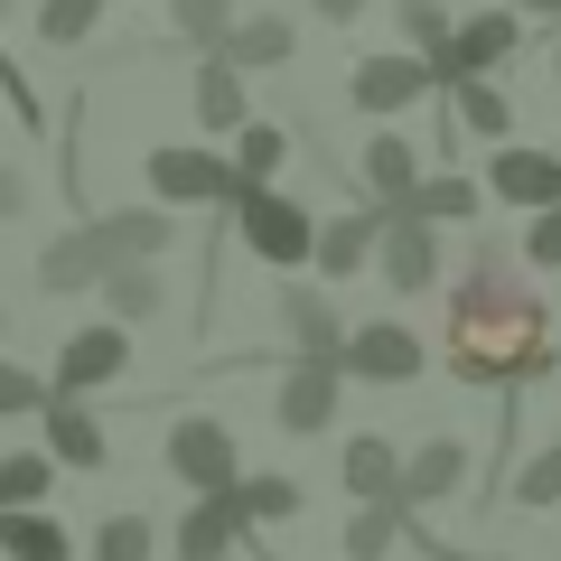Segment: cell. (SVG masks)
<instances>
[{
    "instance_id": "cell-42",
    "label": "cell",
    "mask_w": 561,
    "mask_h": 561,
    "mask_svg": "<svg viewBox=\"0 0 561 561\" xmlns=\"http://www.w3.org/2000/svg\"><path fill=\"white\" fill-rule=\"evenodd\" d=\"M0 20H10V0H0Z\"/></svg>"
},
{
    "instance_id": "cell-22",
    "label": "cell",
    "mask_w": 561,
    "mask_h": 561,
    "mask_svg": "<svg viewBox=\"0 0 561 561\" xmlns=\"http://www.w3.org/2000/svg\"><path fill=\"white\" fill-rule=\"evenodd\" d=\"M402 206H412L421 225H440V234H449V225H478L486 187H478V179H459V169H421V187H412Z\"/></svg>"
},
{
    "instance_id": "cell-25",
    "label": "cell",
    "mask_w": 561,
    "mask_h": 561,
    "mask_svg": "<svg viewBox=\"0 0 561 561\" xmlns=\"http://www.w3.org/2000/svg\"><path fill=\"white\" fill-rule=\"evenodd\" d=\"M0 561H76V534L47 505H20V515H0Z\"/></svg>"
},
{
    "instance_id": "cell-1",
    "label": "cell",
    "mask_w": 561,
    "mask_h": 561,
    "mask_svg": "<svg viewBox=\"0 0 561 561\" xmlns=\"http://www.w3.org/2000/svg\"><path fill=\"white\" fill-rule=\"evenodd\" d=\"M440 365H449L459 383H478V393H505V402H515L524 383L552 375V309H542V290L524 280L515 253L478 243V253H468V272L449 280Z\"/></svg>"
},
{
    "instance_id": "cell-24",
    "label": "cell",
    "mask_w": 561,
    "mask_h": 561,
    "mask_svg": "<svg viewBox=\"0 0 561 561\" xmlns=\"http://www.w3.org/2000/svg\"><path fill=\"white\" fill-rule=\"evenodd\" d=\"M94 280H103V243L84 234V225L38 253V290H47V300H76V290H94Z\"/></svg>"
},
{
    "instance_id": "cell-16",
    "label": "cell",
    "mask_w": 561,
    "mask_h": 561,
    "mask_svg": "<svg viewBox=\"0 0 561 561\" xmlns=\"http://www.w3.org/2000/svg\"><path fill=\"white\" fill-rule=\"evenodd\" d=\"M468 486V440H421L412 459H402V505H412V515H431V505H449Z\"/></svg>"
},
{
    "instance_id": "cell-35",
    "label": "cell",
    "mask_w": 561,
    "mask_h": 561,
    "mask_svg": "<svg viewBox=\"0 0 561 561\" xmlns=\"http://www.w3.org/2000/svg\"><path fill=\"white\" fill-rule=\"evenodd\" d=\"M150 552H160L150 515H103L94 524V561H150Z\"/></svg>"
},
{
    "instance_id": "cell-2",
    "label": "cell",
    "mask_w": 561,
    "mask_h": 561,
    "mask_svg": "<svg viewBox=\"0 0 561 561\" xmlns=\"http://www.w3.org/2000/svg\"><path fill=\"white\" fill-rule=\"evenodd\" d=\"M225 225H234V243L253 262H272V272H300V262L319 253V216H309L300 197H280V187H243V197L225 206Z\"/></svg>"
},
{
    "instance_id": "cell-28",
    "label": "cell",
    "mask_w": 561,
    "mask_h": 561,
    "mask_svg": "<svg viewBox=\"0 0 561 561\" xmlns=\"http://www.w3.org/2000/svg\"><path fill=\"white\" fill-rule=\"evenodd\" d=\"M393 542H412V505H356L346 515V561H393Z\"/></svg>"
},
{
    "instance_id": "cell-40",
    "label": "cell",
    "mask_w": 561,
    "mask_h": 561,
    "mask_svg": "<svg viewBox=\"0 0 561 561\" xmlns=\"http://www.w3.org/2000/svg\"><path fill=\"white\" fill-rule=\"evenodd\" d=\"M505 10H515V20H552V28H561V0H505Z\"/></svg>"
},
{
    "instance_id": "cell-38",
    "label": "cell",
    "mask_w": 561,
    "mask_h": 561,
    "mask_svg": "<svg viewBox=\"0 0 561 561\" xmlns=\"http://www.w3.org/2000/svg\"><path fill=\"white\" fill-rule=\"evenodd\" d=\"M20 206H28V179H20V169H0V225L20 216Z\"/></svg>"
},
{
    "instance_id": "cell-26",
    "label": "cell",
    "mask_w": 561,
    "mask_h": 561,
    "mask_svg": "<svg viewBox=\"0 0 561 561\" xmlns=\"http://www.w3.org/2000/svg\"><path fill=\"white\" fill-rule=\"evenodd\" d=\"M440 94H449V122H459V131H478V140H515V103L496 94V76L440 84Z\"/></svg>"
},
{
    "instance_id": "cell-11",
    "label": "cell",
    "mask_w": 561,
    "mask_h": 561,
    "mask_svg": "<svg viewBox=\"0 0 561 561\" xmlns=\"http://www.w3.org/2000/svg\"><path fill=\"white\" fill-rule=\"evenodd\" d=\"M38 449L57 468H113V431L94 421V402H76V393H47V412H38Z\"/></svg>"
},
{
    "instance_id": "cell-20",
    "label": "cell",
    "mask_w": 561,
    "mask_h": 561,
    "mask_svg": "<svg viewBox=\"0 0 561 561\" xmlns=\"http://www.w3.org/2000/svg\"><path fill=\"white\" fill-rule=\"evenodd\" d=\"M187 103H197V122H206V131H225V140H234L243 122H253V94H243V66H225V57H206V66H197Z\"/></svg>"
},
{
    "instance_id": "cell-33",
    "label": "cell",
    "mask_w": 561,
    "mask_h": 561,
    "mask_svg": "<svg viewBox=\"0 0 561 561\" xmlns=\"http://www.w3.org/2000/svg\"><path fill=\"white\" fill-rule=\"evenodd\" d=\"M103 10H113V0H38V38L47 47H84L103 28Z\"/></svg>"
},
{
    "instance_id": "cell-10",
    "label": "cell",
    "mask_w": 561,
    "mask_h": 561,
    "mask_svg": "<svg viewBox=\"0 0 561 561\" xmlns=\"http://www.w3.org/2000/svg\"><path fill=\"white\" fill-rule=\"evenodd\" d=\"M515 47H524V20H515V10L496 0V10H478V20H459V28H449V47H440V66H431V76H440V84L496 76V66L515 57Z\"/></svg>"
},
{
    "instance_id": "cell-32",
    "label": "cell",
    "mask_w": 561,
    "mask_h": 561,
    "mask_svg": "<svg viewBox=\"0 0 561 561\" xmlns=\"http://www.w3.org/2000/svg\"><path fill=\"white\" fill-rule=\"evenodd\" d=\"M505 505H524V515L561 505V440H552V449H534V459H515V478H505Z\"/></svg>"
},
{
    "instance_id": "cell-13",
    "label": "cell",
    "mask_w": 561,
    "mask_h": 561,
    "mask_svg": "<svg viewBox=\"0 0 561 561\" xmlns=\"http://www.w3.org/2000/svg\"><path fill=\"white\" fill-rule=\"evenodd\" d=\"M280 337H290V356H328L337 365V346H346V309L328 300L319 280H280Z\"/></svg>"
},
{
    "instance_id": "cell-23",
    "label": "cell",
    "mask_w": 561,
    "mask_h": 561,
    "mask_svg": "<svg viewBox=\"0 0 561 561\" xmlns=\"http://www.w3.org/2000/svg\"><path fill=\"white\" fill-rule=\"evenodd\" d=\"M290 47H300V28H290V20H272V10H253V20H234V28H225V47H216V57H225V66H243V76H262V66H290Z\"/></svg>"
},
{
    "instance_id": "cell-34",
    "label": "cell",
    "mask_w": 561,
    "mask_h": 561,
    "mask_svg": "<svg viewBox=\"0 0 561 561\" xmlns=\"http://www.w3.org/2000/svg\"><path fill=\"white\" fill-rule=\"evenodd\" d=\"M169 28H179L187 47H206V57H216L225 28H234V0H169Z\"/></svg>"
},
{
    "instance_id": "cell-14",
    "label": "cell",
    "mask_w": 561,
    "mask_h": 561,
    "mask_svg": "<svg viewBox=\"0 0 561 561\" xmlns=\"http://www.w3.org/2000/svg\"><path fill=\"white\" fill-rule=\"evenodd\" d=\"M179 561H234V542H253V524H243V496L234 486H216V496H197L179 515Z\"/></svg>"
},
{
    "instance_id": "cell-8",
    "label": "cell",
    "mask_w": 561,
    "mask_h": 561,
    "mask_svg": "<svg viewBox=\"0 0 561 561\" xmlns=\"http://www.w3.org/2000/svg\"><path fill=\"white\" fill-rule=\"evenodd\" d=\"M122 365H131V328H122V319H84L76 337L57 346V365H47V383L84 402V393H103V383H113Z\"/></svg>"
},
{
    "instance_id": "cell-15",
    "label": "cell",
    "mask_w": 561,
    "mask_h": 561,
    "mask_svg": "<svg viewBox=\"0 0 561 561\" xmlns=\"http://www.w3.org/2000/svg\"><path fill=\"white\" fill-rule=\"evenodd\" d=\"M84 234L103 243V262H160L169 243H179V216H169V206H113V216H94Z\"/></svg>"
},
{
    "instance_id": "cell-21",
    "label": "cell",
    "mask_w": 561,
    "mask_h": 561,
    "mask_svg": "<svg viewBox=\"0 0 561 561\" xmlns=\"http://www.w3.org/2000/svg\"><path fill=\"white\" fill-rule=\"evenodd\" d=\"M375 234H383V216L375 206H356V216H328L319 225V280H346V272H365V262H375Z\"/></svg>"
},
{
    "instance_id": "cell-29",
    "label": "cell",
    "mask_w": 561,
    "mask_h": 561,
    "mask_svg": "<svg viewBox=\"0 0 561 561\" xmlns=\"http://www.w3.org/2000/svg\"><path fill=\"white\" fill-rule=\"evenodd\" d=\"M234 496H243V524H253V534H262V524H290V515H300V478H272V468H243Z\"/></svg>"
},
{
    "instance_id": "cell-17",
    "label": "cell",
    "mask_w": 561,
    "mask_h": 561,
    "mask_svg": "<svg viewBox=\"0 0 561 561\" xmlns=\"http://www.w3.org/2000/svg\"><path fill=\"white\" fill-rule=\"evenodd\" d=\"M421 169H431V160H421V150L393 131V122H383V131L356 150V179H365V197H375V206H402V197L421 187Z\"/></svg>"
},
{
    "instance_id": "cell-7",
    "label": "cell",
    "mask_w": 561,
    "mask_h": 561,
    "mask_svg": "<svg viewBox=\"0 0 561 561\" xmlns=\"http://www.w3.org/2000/svg\"><path fill=\"white\" fill-rule=\"evenodd\" d=\"M337 402H346V375L328 356H290V375H280L272 393V421L290 431V440H319V431H337Z\"/></svg>"
},
{
    "instance_id": "cell-12",
    "label": "cell",
    "mask_w": 561,
    "mask_h": 561,
    "mask_svg": "<svg viewBox=\"0 0 561 561\" xmlns=\"http://www.w3.org/2000/svg\"><path fill=\"white\" fill-rule=\"evenodd\" d=\"M486 197L505 206H561V150H534V140H496V160H486Z\"/></svg>"
},
{
    "instance_id": "cell-6",
    "label": "cell",
    "mask_w": 561,
    "mask_h": 561,
    "mask_svg": "<svg viewBox=\"0 0 561 561\" xmlns=\"http://www.w3.org/2000/svg\"><path fill=\"white\" fill-rule=\"evenodd\" d=\"M150 197L179 216V206H234V169H225V150H197V140H169V150H150Z\"/></svg>"
},
{
    "instance_id": "cell-19",
    "label": "cell",
    "mask_w": 561,
    "mask_h": 561,
    "mask_svg": "<svg viewBox=\"0 0 561 561\" xmlns=\"http://www.w3.org/2000/svg\"><path fill=\"white\" fill-rule=\"evenodd\" d=\"M337 478H346L356 505H393L402 496V459H393V440H375V431H356V440L337 449Z\"/></svg>"
},
{
    "instance_id": "cell-9",
    "label": "cell",
    "mask_w": 561,
    "mask_h": 561,
    "mask_svg": "<svg viewBox=\"0 0 561 561\" xmlns=\"http://www.w3.org/2000/svg\"><path fill=\"white\" fill-rule=\"evenodd\" d=\"M421 94H440V76H431V57H356V76H346V103L356 113H375V122H393V113H412Z\"/></svg>"
},
{
    "instance_id": "cell-18",
    "label": "cell",
    "mask_w": 561,
    "mask_h": 561,
    "mask_svg": "<svg viewBox=\"0 0 561 561\" xmlns=\"http://www.w3.org/2000/svg\"><path fill=\"white\" fill-rule=\"evenodd\" d=\"M94 300H103V319H160L169 309V280H160V262H103V280H94Z\"/></svg>"
},
{
    "instance_id": "cell-3",
    "label": "cell",
    "mask_w": 561,
    "mask_h": 561,
    "mask_svg": "<svg viewBox=\"0 0 561 561\" xmlns=\"http://www.w3.org/2000/svg\"><path fill=\"white\" fill-rule=\"evenodd\" d=\"M160 468L187 486V496H216V486H234V478H243V449H234V431H225V421L187 412V421H169Z\"/></svg>"
},
{
    "instance_id": "cell-37",
    "label": "cell",
    "mask_w": 561,
    "mask_h": 561,
    "mask_svg": "<svg viewBox=\"0 0 561 561\" xmlns=\"http://www.w3.org/2000/svg\"><path fill=\"white\" fill-rule=\"evenodd\" d=\"M524 272H561V206H534V225H524Z\"/></svg>"
},
{
    "instance_id": "cell-41",
    "label": "cell",
    "mask_w": 561,
    "mask_h": 561,
    "mask_svg": "<svg viewBox=\"0 0 561 561\" xmlns=\"http://www.w3.org/2000/svg\"><path fill=\"white\" fill-rule=\"evenodd\" d=\"M552 84H561V38H552Z\"/></svg>"
},
{
    "instance_id": "cell-36",
    "label": "cell",
    "mask_w": 561,
    "mask_h": 561,
    "mask_svg": "<svg viewBox=\"0 0 561 561\" xmlns=\"http://www.w3.org/2000/svg\"><path fill=\"white\" fill-rule=\"evenodd\" d=\"M47 393H57L47 375H28V365H10V356H0V421H28V412H47Z\"/></svg>"
},
{
    "instance_id": "cell-27",
    "label": "cell",
    "mask_w": 561,
    "mask_h": 561,
    "mask_svg": "<svg viewBox=\"0 0 561 561\" xmlns=\"http://www.w3.org/2000/svg\"><path fill=\"white\" fill-rule=\"evenodd\" d=\"M280 160H290V131H280V122H243L234 150H225V169H234V197H243V187H272Z\"/></svg>"
},
{
    "instance_id": "cell-39",
    "label": "cell",
    "mask_w": 561,
    "mask_h": 561,
    "mask_svg": "<svg viewBox=\"0 0 561 561\" xmlns=\"http://www.w3.org/2000/svg\"><path fill=\"white\" fill-rule=\"evenodd\" d=\"M319 10V28H346V20H365V0H309Z\"/></svg>"
},
{
    "instance_id": "cell-30",
    "label": "cell",
    "mask_w": 561,
    "mask_h": 561,
    "mask_svg": "<svg viewBox=\"0 0 561 561\" xmlns=\"http://www.w3.org/2000/svg\"><path fill=\"white\" fill-rule=\"evenodd\" d=\"M47 486H57V459H47V449H10V459H0V515L47 505Z\"/></svg>"
},
{
    "instance_id": "cell-5",
    "label": "cell",
    "mask_w": 561,
    "mask_h": 561,
    "mask_svg": "<svg viewBox=\"0 0 561 561\" xmlns=\"http://www.w3.org/2000/svg\"><path fill=\"white\" fill-rule=\"evenodd\" d=\"M421 365H431V346H421L402 319H356L346 346H337V375L346 383H412Z\"/></svg>"
},
{
    "instance_id": "cell-31",
    "label": "cell",
    "mask_w": 561,
    "mask_h": 561,
    "mask_svg": "<svg viewBox=\"0 0 561 561\" xmlns=\"http://www.w3.org/2000/svg\"><path fill=\"white\" fill-rule=\"evenodd\" d=\"M393 20H402V47H412V57L440 66V47H449V28H459V10H449V0H393Z\"/></svg>"
},
{
    "instance_id": "cell-4",
    "label": "cell",
    "mask_w": 561,
    "mask_h": 561,
    "mask_svg": "<svg viewBox=\"0 0 561 561\" xmlns=\"http://www.w3.org/2000/svg\"><path fill=\"white\" fill-rule=\"evenodd\" d=\"M383 234H375V272L393 280V300H421L440 280V225H421L412 206H375Z\"/></svg>"
}]
</instances>
